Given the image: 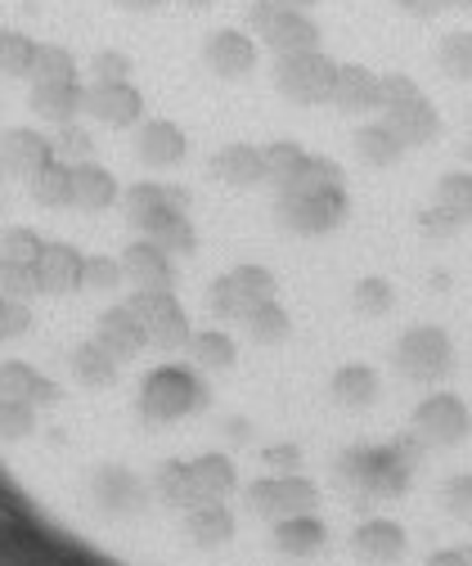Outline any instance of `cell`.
I'll list each match as a JSON object with an SVG mask.
<instances>
[{"label":"cell","mask_w":472,"mask_h":566,"mask_svg":"<svg viewBox=\"0 0 472 566\" xmlns=\"http://www.w3.org/2000/svg\"><path fill=\"white\" fill-rule=\"evenodd\" d=\"M423 437L410 432V437H400L382 450H347L343 459H337V481L360 490V494H374V500H396V494H405V485H410L419 459H423Z\"/></svg>","instance_id":"obj_1"},{"label":"cell","mask_w":472,"mask_h":566,"mask_svg":"<svg viewBox=\"0 0 472 566\" xmlns=\"http://www.w3.org/2000/svg\"><path fill=\"white\" fill-rule=\"evenodd\" d=\"M208 405V382L189 365H158L140 382V413L149 422H176Z\"/></svg>","instance_id":"obj_2"},{"label":"cell","mask_w":472,"mask_h":566,"mask_svg":"<svg viewBox=\"0 0 472 566\" xmlns=\"http://www.w3.org/2000/svg\"><path fill=\"white\" fill-rule=\"evenodd\" d=\"M352 211V198H347V185H324V189H280V221L293 230V234H328L347 221Z\"/></svg>","instance_id":"obj_3"},{"label":"cell","mask_w":472,"mask_h":566,"mask_svg":"<svg viewBox=\"0 0 472 566\" xmlns=\"http://www.w3.org/2000/svg\"><path fill=\"white\" fill-rule=\"evenodd\" d=\"M396 369L415 382H441L454 369V342L437 324H415L396 342Z\"/></svg>","instance_id":"obj_4"},{"label":"cell","mask_w":472,"mask_h":566,"mask_svg":"<svg viewBox=\"0 0 472 566\" xmlns=\"http://www.w3.org/2000/svg\"><path fill=\"white\" fill-rule=\"evenodd\" d=\"M275 289L280 283L265 265H234L208 289V306L217 319H248L256 306L275 302Z\"/></svg>","instance_id":"obj_5"},{"label":"cell","mask_w":472,"mask_h":566,"mask_svg":"<svg viewBox=\"0 0 472 566\" xmlns=\"http://www.w3.org/2000/svg\"><path fill=\"white\" fill-rule=\"evenodd\" d=\"M315 504H319V490L302 472H270V476L248 485V509L256 517H270V522L315 513Z\"/></svg>","instance_id":"obj_6"},{"label":"cell","mask_w":472,"mask_h":566,"mask_svg":"<svg viewBox=\"0 0 472 566\" xmlns=\"http://www.w3.org/2000/svg\"><path fill=\"white\" fill-rule=\"evenodd\" d=\"M126 306L145 319L149 346H158V350H189L193 328H189V315H185V306L176 302L171 289H135Z\"/></svg>","instance_id":"obj_7"},{"label":"cell","mask_w":472,"mask_h":566,"mask_svg":"<svg viewBox=\"0 0 472 566\" xmlns=\"http://www.w3.org/2000/svg\"><path fill=\"white\" fill-rule=\"evenodd\" d=\"M333 73H337V63H333L324 50L284 54V59L275 63V86H280V95H289L293 104H328Z\"/></svg>","instance_id":"obj_8"},{"label":"cell","mask_w":472,"mask_h":566,"mask_svg":"<svg viewBox=\"0 0 472 566\" xmlns=\"http://www.w3.org/2000/svg\"><path fill=\"white\" fill-rule=\"evenodd\" d=\"M415 432L423 437V446H459V441H468V432H472V413H468V405H463L459 396L437 391V396L419 400V409H415Z\"/></svg>","instance_id":"obj_9"},{"label":"cell","mask_w":472,"mask_h":566,"mask_svg":"<svg viewBox=\"0 0 472 566\" xmlns=\"http://www.w3.org/2000/svg\"><path fill=\"white\" fill-rule=\"evenodd\" d=\"M54 163V139L36 126H10L0 135V167L19 180H32L36 171H45Z\"/></svg>","instance_id":"obj_10"},{"label":"cell","mask_w":472,"mask_h":566,"mask_svg":"<svg viewBox=\"0 0 472 566\" xmlns=\"http://www.w3.org/2000/svg\"><path fill=\"white\" fill-rule=\"evenodd\" d=\"M202 63H208L221 82H243L256 67V41L239 28H221L202 45Z\"/></svg>","instance_id":"obj_11"},{"label":"cell","mask_w":472,"mask_h":566,"mask_svg":"<svg viewBox=\"0 0 472 566\" xmlns=\"http://www.w3.org/2000/svg\"><path fill=\"white\" fill-rule=\"evenodd\" d=\"M86 117H95L99 126L126 130L145 117V95L135 91V82H117V86H86Z\"/></svg>","instance_id":"obj_12"},{"label":"cell","mask_w":472,"mask_h":566,"mask_svg":"<svg viewBox=\"0 0 472 566\" xmlns=\"http://www.w3.org/2000/svg\"><path fill=\"white\" fill-rule=\"evenodd\" d=\"M95 342L122 365V360L140 356V350L149 346V333H145V319L135 315L130 306H108V311L95 319Z\"/></svg>","instance_id":"obj_13"},{"label":"cell","mask_w":472,"mask_h":566,"mask_svg":"<svg viewBox=\"0 0 472 566\" xmlns=\"http://www.w3.org/2000/svg\"><path fill=\"white\" fill-rule=\"evenodd\" d=\"M82 265L86 256L73 243H45L32 270L45 297H63V293H82Z\"/></svg>","instance_id":"obj_14"},{"label":"cell","mask_w":472,"mask_h":566,"mask_svg":"<svg viewBox=\"0 0 472 566\" xmlns=\"http://www.w3.org/2000/svg\"><path fill=\"white\" fill-rule=\"evenodd\" d=\"M91 500L99 504V513L126 517V513H135V509L145 504V485H140V476H135L130 468L108 463V468H99L91 476Z\"/></svg>","instance_id":"obj_15"},{"label":"cell","mask_w":472,"mask_h":566,"mask_svg":"<svg viewBox=\"0 0 472 566\" xmlns=\"http://www.w3.org/2000/svg\"><path fill=\"white\" fill-rule=\"evenodd\" d=\"M328 104L337 113H374L378 108V73L365 63H337Z\"/></svg>","instance_id":"obj_16"},{"label":"cell","mask_w":472,"mask_h":566,"mask_svg":"<svg viewBox=\"0 0 472 566\" xmlns=\"http://www.w3.org/2000/svg\"><path fill=\"white\" fill-rule=\"evenodd\" d=\"M135 154H140L145 167H176L189 154V139L176 122L154 117V122H140V130H135Z\"/></svg>","instance_id":"obj_17"},{"label":"cell","mask_w":472,"mask_h":566,"mask_svg":"<svg viewBox=\"0 0 472 566\" xmlns=\"http://www.w3.org/2000/svg\"><path fill=\"white\" fill-rule=\"evenodd\" d=\"M28 104L41 122L50 126H67L86 113V86L82 82H41L28 91Z\"/></svg>","instance_id":"obj_18"},{"label":"cell","mask_w":472,"mask_h":566,"mask_svg":"<svg viewBox=\"0 0 472 566\" xmlns=\"http://www.w3.org/2000/svg\"><path fill=\"white\" fill-rule=\"evenodd\" d=\"M122 270H126V279L135 283V289H171V279H176L171 252L154 239H135L122 252Z\"/></svg>","instance_id":"obj_19"},{"label":"cell","mask_w":472,"mask_h":566,"mask_svg":"<svg viewBox=\"0 0 472 566\" xmlns=\"http://www.w3.org/2000/svg\"><path fill=\"white\" fill-rule=\"evenodd\" d=\"M382 122L400 135V145H405V149L432 145V139L441 135V117H437V108H432L428 95H419V99H410V104H400V108L382 113Z\"/></svg>","instance_id":"obj_20"},{"label":"cell","mask_w":472,"mask_h":566,"mask_svg":"<svg viewBox=\"0 0 472 566\" xmlns=\"http://www.w3.org/2000/svg\"><path fill=\"white\" fill-rule=\"evenodd\" d=\"M189 490H193V504H208V500H230L239 490V472L225 454H198L189 463ZM189 504V509H193Z\"/></svg>","instance_id":"obj_21"},{"label":"cell","mask_w":472,"mask_h":566,"mask_svg":"<svg viewBox=\"0 0 472 566\" xmlns=\"http://www.w3.org/2000/svg\"><path fill=\"white\" fill-rule=\"evenodd\" d=\"M261 41L275 50L280 59L284 54H306V50H319V23L311 14H293V10H280L270 19V28L261 32Z\"/></svg>","instance_id":"obj_22"},{"label":"cell","mask_w":472,"mask_h":566,"mask_svg":"<svg viewBox=\"0 0 472 566\" xmlns=\"http://www.w3.org/2000/svg\"><path fill=\"white\" fill-rule=\"evenodd\" d=\"M352 548H356V557L369 562V566H391V562L405 557V531H400L396 522H387V517H374V522H365V526L352 535Z\"/></svg>","instance_id":"obj_23"},{"label":"cell","mask_w":472,"mask_h":566,"mask_svg":"<svg viewBox=\"0 0 472 566\" xmlns=\"http://www.w3.org/2000/svg\"><path fill=\"white\" fill-rule=\"evenodd\" d=\"M0 396L28 400V405H54L59 400V382H50L28 360H0Z\"/></svg>","instance_id":"obj_24"},{"label":"cell","mask_w":472,"mask_h":566,"mask_svg":"<svg viewBox=\"0 0 472 566\" xmlns=\"http://www.w3.org/2000/svg\"><path fill=\"white\" fill-rule=\"evenodd\" d=\"M212 176L230 189H252V185L265 180V154L256 145H225L212 158Z\"/></svg>","instance_id":"obj_25"},{"label":"cell","mask_w":472,"mask_h":566,"mask_svg":"<svg viewBox=\"0 0 472 566\" xmlns=\"http://www.w3.org/2000/svg\"><path fill=\"white\" fill-rule=\"evenodd\" d=\"M117 198H122V189H117V176L108 167H99V163H77L73 167V207L104 211Z\"/></svg>","instance_id":"obj_26"},{"label":"cell","mask_w":472,"mask_h":566,"mask_svg":"<svg viewBox=\"0 0 472 566\" xmlns=\"http://www.w3.org/2000/svg\"><path fill=\"white\" fill-rule=\"evenodd\" d=\"M140 234L145 239H154V243H162L167 252H193V226H189V217H185V207H176V202H167V207H158L154 217H145L140 221Z\"/></svg>","instance_id":"obj_27"},{"label":"cell","mask_w":472,"mask_h":566,"mask_svg":"<svg viewBox=\"0 0 472 566\" xmlns=\"http://www.w3.org/2000/svg\"><path fill=\"white\" fill-rule=\"evenodd\" d=\"M185 531H189V539L202 544V548H221L225 539H234V513H230L221 500L193 504L189 517H185Z\"/></svg>","instance_id":"obj_28"},{"label":"cell","mask_w":472,"mask_h":566,"mask_svg":"<svg viewBox=\"0 0 472 566\" xmlns=\"http://www.w3.org/2000/svg\"><path fill=\"white\" fill-rule=\"evenodd\" d=\"M324 539H328V531H324V522H319L315 513L275 522V548H280L284 557H315V553L324 548Z\"/></svg>","instance_id":"obj_29"},{"label":"cell","mask_w":472,"mask_h":566,"mask_svg":"<svg viewBox=\"0 0 472 566\" xmlns=\"http://www.w3.org/2000/svg\"><path fill=\"white\" fill-rule=\"evenodd\" d=\"M189 356L198 369H208V374H230L234 360H239V346L225 328H198L189 337Z\"/></svg>","instance_id":"obj_30"},{"label":"cell","mask_w":472,"mask_h":566,"mask_svg":"<svg viewBox=\"0 0 472 566\" xmlns=\"http://www.w3.org/2000/svg\"><path fill=\"white\" fill-rule=\"evenodd\" d=\"M67 369H73V378H77L82 387H91V391L117 382V360L108 356V350H104L95 337L82 342V346H73V356H67Z\"/></svg>","instance_id":"obj_31"},{"label":"cell","mask_w":472,"mask_h":566,"mask_svg":"<svg viewBox=\"0 0 472 566\" xmlns=\"http://www.w3.org/2000/svg\"><path fill=\"white\" fill-rule=\"evenodd\" d=\"M28 86H41V82H82L77 77V54L59 45V41H36V54H32V67H28Z\"/></svg>","instance_id":"obj_32"},{"label":"cell","mask_w":472,"mask_h":566,"mask_svg":"<svg viewBox=\"0 0 472 566\" xmlns=\"http://www.w3.org/2000/svg\"><path fill=\"white\" fill-rule=\"evenodd\" d=\"M378 391H382V382L369 365H343L333 374V400L347 409H369L378 400Z\"/></svg>","instance_id":"obj_33"},{"label":"cell","mask_w":472,"mask_h":566,"mask_svg":"<svg viewBox=\"0 0 472 566\" xmlns=\"http://www.w3.org/2000/svg\"><path fill=\"white\" fill-rule=\"evenodd\" d=\"M122 202H126V221L140 230V221L145 217H154L158 207H167V202H176V207H185L189 198H185V189H167V185H154V180H135L126 193H122Z\"/></svg>","instance_id":"obj_34"},{"label":"cell","mask_w":472,"mask_h":566,"mask_svg":"<svg viewBox=\"0 0 472 566\" xmlns=\"http://www.w3.org/2000/svg\"><path fill=\"white\" fill-rule=\"evenodd\" d=\"M356 154L369 167H396L405 158V145H400V135L387 122H369V126L356 130Z\"/></svg>","instance_id":"obj_35"},{"label":"cell","mask_w":472,"mask_h":566,"mask_svg":"<svg viewBox=\"0 0 472 566\" xmlns=\"http://www.w3.org/2000/svg\"><path fill=\"white\" fill-rule=\"evenodd\" d=\"M28 193H32V202H41L50 211L73 207V167H67V163H50L45 171H36L28 180Z\"/></svg>","instance_id":"obj_36"},{"label":"cell","mask_w":472,"mask_h":566,"mask_svg":"<svg viewBox=\"0 0 472 566\" xmlns=\"http://www.w3.org/2000/svg\"><path fill=\"white\" fill-rule=\"evenodd\" d=\"M243 328H248V337L261 342V346H280V342H289L293 319H289V311H284L280 302H265V306H256V311L243 319Z\"/></svg>","instance_id":"obj_37"},{"label":"cell","mask_w":472,"mask_h":566,"mask_svg":"<svg viewBox=\"0 0 472 566\" xmlns=\"http://www.w3.org/2000/svg\"><path fill=\"white\" fill-rule=\"evenodd\" d=\"M437 63H441V73H445V77L468 82V77H472V32H468V28L445 32L441 45H437Z\"/></svg>","instance_id":"obj_38"},{"label":"cell","mask_w":472,"mask_h":566,"mask_svg":"<svg viewBox=\"0 0 472 566\" xmlns=\"http://www.w3.org/2000/svg\"><path fill=\"white\" fill-rule=\"evenodd\" d=\"M261 154H265V180H275V185H289L311 158L297 139H275V145H265Z\"/></svg>","instance_id":"obj_39"},{"label":"cell","mask_w":472,"mask_h":566,"mask_svg":"<svg viewBox=\"0 0 472 566\" xmlns=\"http://www.w3.org/2000/svg\"><path fill=\"white\" fill-rule=\"evenodd\" d=\"M122 279H126L122 256L95 252V256H86V265H82V293H117Z\"/></svg>","instance_id":"obj_40"},{"label":"cell","mask_w":472,"mask_h":566,"mask_svg":"<svg viewBox=\"0 0 472 566\" xmlns=\"http://www.w3.org/2000/svg\"><path fill=\"white\" fill-rule=\"evenodd\" d=\"M45 239L32 226H6L0 230V261H19V265H36Z\"/></svg>","instance_id":"obj_41"},{"label":"cell","mask_w":472,"mask_h":566,"mask_svg":"<svg viewBox=\"0 0 472 566\" xmlns=\"http://www.w3.org/2000/svg\"><path fill=\"white\" fill-rule=\"evenodd\" d=\"M54 163H67V167H77V163H91V149H95V139H91V130L86 126H77V122H67V126H59L54 135Z\"/></svg>","instance_id":"obj_42"},{"label":"cell","mask_w":472,"mask_h":566,"mask_svg":"<svg viewBox=\"0 0 472 566\" xmlns=\"http://www.w3.org/2000/svg\"><path fill=\"white\" fill-rule=\"evenodd\" d=\"M36 432V405L0 396V441H28Z\"/></svg>","instance_id":"obj_43"},{"label":"cell","mask_w":472,"mask_h":566,"mask_svg":"<svg viewBox=\"0 0 472 566\" xmlns=\"http://www.w3.org/2000/svg\"><path fill=\"white\" fill-rule=\"evenodd\" d=\"M437 202H441L445 211H454L459 221H472V171H450V176H441Z\"/></svg>","instance_id":"obj_44"},{"label":"cell","mask_w":472,"mask_h":566,"mask_svg":"<svg viewBox=\"0 0 472 566\" xmlns=\"http://www.w3.org/2000/svg\"><path fill=\"white\" fill-rule=\"evenodd\" d=\"M130 73H135V63H130L126 50H99L91 59V82L86 86H117V82H130Z\"/></svg>","instance_id":"obj_45"},{"label":"cell","mask_w":472,"mask_h":566,"mask_svg":"<svg viewBox=\"0 0 472 566\" xmlns=\"http://www.w3.org/2000/svg\"><path fill=\"white\" fill-rule=\"evenodd\" d=\"M41 293L36 283V270L32 265H19V261H0V297H14V302H28Z\"/></svg>","instance_id":"obj_46"},{"label":"cell","mask_w":472,"mask_h":566,"mask_svg":"<svg viewBox=\"0 0 472 566\" xmlns=\"http://www.w3.org/2000/svg\"><path fill=\"white\" fill-rule=\"evenodd\" d=\"M352 306H356L360 315H387V311L396 306V293H391L387 279H360L356 293H352Z\"/></svg>","instance_id":"obj_47"},{"label":"cell","mask_w":472,"mask_h":566,"mask_svg":"<svg viewBox=\"0 0 472 566\" xmlns=\"http://www.w3.org/2000/svg\"><path fill=\"white\" fill-rule=\"evenodd\" d=\"M419 95H423V91H419V82H415L410 73H387V77H378V108H382V113L410 104V99H419Z\"/></svg>","instance_id":"obj_48"},{"label":"cell","mask_w":472,"mask_h":566,"mask_svg":"<svg viewBox=\"0 0 472 566\" xmlns=\"http://www.w3.org/2000/svg\"><path fill=\"white\" fill-rule=\"evenodd\" d=\"M158 494L167 504H193V490H189V463H162L154 476Z\"/></svg>","instance_id":"obj_49"},{"label":"cell","mask_w":472,"mask_h":566,"mask_svg":"<svg viewBox=\"0 0 472 566\" xmlns=\"http://www.w3.org/2000/svg\"><path fill=\"white\" fill-rule=\"evenodd\" d=\"M32 328V306L14 302V297H0V342H14Z\"/></svg>","instance_id":"obj_50"},{"label":"cell","mask_w":472,"mask_h":566,"mask_svg":"<svg viewBox=\"0 0 472 566\" xmlns=\"http://www.w3.org/2000/svg\"><path fill=\"white\" fill-rule=\"evenodd\" d=\"M445 509L459 517V522H472V472H459V476H450L445 481Z\"/></svg>","instance_id":"obj_51"},{"label":"cell","mask_w":472,"mask_h":566,"mask_svg":"<svg viewBox=\"0 0 472 566\" xmlns=\"http://www.w3.org/2000/svg\"><path fill=\"white\" fill-rule=\"evenodd\" d=\"M396 6L415 19H441L450 10H468V0H396Z\"/></svg>","instance_id":"obj_52"},{"label":"cell","mask_w":472,"mask_h":566,"mask_svg":"<svg viewBox=\"0 0 472 566\" xmlns=\"http://www.w3.org/2000/svg\"><path fill=\"white\" fill-rule=\"evenodd\" d=\"M419 226H423V234H432V239H450V234H454L463 221L454 217V211H445V207L437 202L432 211H423V217H419Z\"/></svg>","instance_id":"obj_53"},{"label":"cell","mask_w":472,"mask_h":566,"mask_svg":"<svg viewBox=\"0 0 472 566\" xmlns=\"http://www.w3.org/2000/svg\"><path fill=\"white\" fill-rule=\"evenodd\" d=\"M261 459H265V468H275V472H297L302 468V450L297 446H270Z\"/></svg>","instance_id":"obj_54"},{"label":"cell","mask_w":472,"mask_h":566,"mask_svg":"<svg viewBox=\"0 0 472 566\" xmlns=\"http://www.w3.org/2000/svg\"><path fill=\"white\" fill-rule=\"evenodd\" d=\"M428 566H472V548H445V553H437Z\"/></svg>","instance_id":"obj_55"},{"label":"cell","mask_w":472,"mask_h":566,"mask_svg":"<svg viewBox=\"0 0 472 566\" xmlns=\"http://www.w3.org/2000/svg\"><path fill=\"white\" fill-rule=\"evenodd\" d=\"M122 10H130V14H149V10H158L162 0H117Z\"/></svg>","instance_id":"obj_56"},{"label":"cell","mask_w":472,"mask_h":566,"mask_svg":"<svg viewBox=\"0 0 472 566\" xmlns=\"http://www.w3.org/2000/svg\"><path fill=\"white\" fill-rule=\"evenodd\" d=\"M275 6H280V10H293V14H311L319 0H275Z\"/></svg>","instance_id":"obj_57"},{"label":"cell","mask_w":472,"mask_h":566,"mask_svg":"<svg viewBox=\"0 0 472 566\" xmlns=\"http://www.w3.org/2000/svg\"><path fill=\"white\" fill-rule=\"evenodd\" d=\"M225 432H230V441H248V422H243V418H230Z\"/></svg>","instance_id":"obj_58"},{"label":"cell","mask_w":472,"mask_h":566,"mask_svg":"<svg viewBox=\"0 0 472 566\" xmlns=\"http://www.w3.org/2000/svg\"><path fill=\"white\" fill-rule=\"evenodd\" d=\"M180 6H185V10H202V6H208V0H180Z\"/></svg>","instance_id":"obj_59"},{"label":"cell","mask_w":472,"mask_h":566,"mask_svg":"<svg viewBox=\"0 0 472 566\" xmlns=\"http://www.w3.org/2000/svg\"><path fill=\"white\" fill-rule=\"evenodd\" d=\"M468 158H472V145H468Z\"/></svg>","instance_id":"obj_60"},{"label":"cell","mask_w":472,"mask_h":566,"mask_svg":"<svg viewBox=\"0 0 472 566\" xmlns=\"http://www.w3.org/2000/svg\"><path fill=\"white\" fill-rule=\"evenodd\" d=\"M468 10H472V0H468Z\"/></svg>","instance_id":"obj_61"}]
</instances>
